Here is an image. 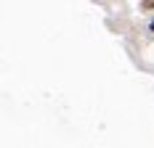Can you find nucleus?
I'll list each match as a JSON object with an SVG mask.
<instances>
[{
    "mask_svg": "<svg viewBox=\"0 0 154 148\" xmlns=\"http://www.w3.org/2000/svg\"><path fill=\"white\" fill-rule=\"evenodd\" d=\"M149 29H152V32H154V21H152V24H149Z\"/></svg>",
    "mask_w": 154,
    "mask_h": 148,
    "instance_id": "nucleus-1",
    "label": "nucleus"
}]
</instances>
